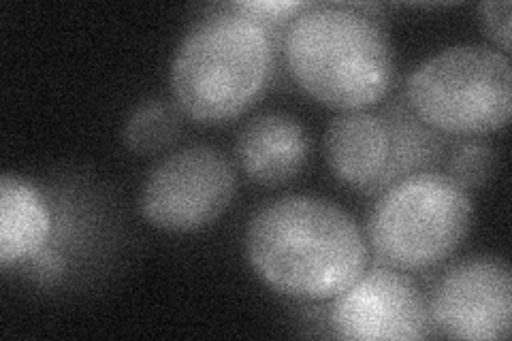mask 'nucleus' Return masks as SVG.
<instances>
[{"label":"nucleus","instance_id":"nucleus-2","mask_svg":"<svg viewBox=\"0 0 512 341\" xmlns=\"http://www.w3.org/2000/svg\"><path fill=\"white\" fill-rule=\"evenodd\" d=\"M286 69L314 101L338 111L380 103L393 84V47L357 5H306L282 39Z\"/></svg>","mask_w":512,"mask_h":341},{"label":"nucleus","instance_id":"nucleus-1","mask_svg":"<svg viewBox=\"0 0 512 341\" xmlns=\"http://www.w3.org/2000/svg\"><path fill=\"white\" fill-rule=\"evenodd\" d=\"M246 254L259 278L303 301L335 299L367 269L357 222L331 201L291 194L254 211Z\"/></svg>","mask_w":512,"mask_h":341},{"label":"nucleus","instance_id":"nucleus-14","mask_svg":"<svg viewBox=\"0 0 512 341\" xmlns=\"http://www.w3.org/2000/svg\"><path fill=\"white\" fill-rule=\"evenodd\" d=\"M231 7L269 26L271 22L293 20L306 3H299V0H254V3H237Z\"/></svg>","mask_w":512,"mask_h":341},{"label":"nucleus","instance_id":"nucleus-8","mask_svg":"<svg viewBox=\"0 0 512 341\" xmlns=\"http://www.w3.org/2000/svg\"><path fill=\"white\" fill-rule=\"evenodd\" d=\"M329 322L335 337L342 339H423L429 310L406 273L374 267L333 299Z\"/></svg>","mask_w":512,"mask_h":341},{"label":"nucleus","instance_id":"nucleus-6","mask_svg":"<svg viewBox=\"0 0 512 341\" xmlns=\"http://www.w3.org/2000/svg\"><path fill=\"white\" fill-rule=\"evenodd\" d=\"M235 197L231 162L210 145L167 156L143 182L139 209L154 229L192 233L216 222Z\"/></svg>","mask_w":512,"mask_h":341},{"label":"nucleus","instance_id":"nucleus-13","mask_svg":"<svg viewBox=\"0 0 512 341\" xmlns=\"http://www.w3.org/2000/svg\"><path fill=\"white\" fill-rule=\"evenodd\" d=\"M495 171V152L483 141H466L448 160V177L466 190L483 188Z\"/></svg>","mask_w":512,"mask_h":341},{"label":"nucleus","instance_id":"nucleus-3","mask_svg":"<svg viewBox=\"0 0 512 341\" xmlns=\"http://www.w3.org/2000/svg\"><path fill=\"white\" fill-rule=\"evenodd\" d=\"M274 45L269 26L235 7L192 26L171 64V90L180 111L199 124L231 122L261 99Z\"/></svg>","mask_w":512,"mask_h":341},{"label":"nucleus","instance_id":"nucleus-9","mask_svg":"<svg viewBox=\"0 0 512 341\" xmlns=\"http://www.w3.org/2000/svg\"><path fill=\"white\" fill-rule=\"evenodd\" d=\"M325 148L342 184L361 192H382L395 184V135L387 113H340L327 128Z\"/></svg>","mask_w":512,"mask_h":341},{"label":"nucleus","instance_id":"nucleus-12","mask_svg":"<svg viewBox=\"0 0 512 341\" xmlns=\"http://www.w3.org/2000/svg\"><path fill=\"white\" fill-rule=\"evenodd\" d=\"M182 120L178 107L163 99H150L137 105L126 118L122 141L131 152L148 156L167 150L178 141Z\"/></svg>","mask_w":512,"mask_h":341},{"label":"nucleus","instance_id":"nucleus-15","mask_svg":"<svg viewBox=\"0 0 512 341\" xmlns=\"http://www.w3.org/2000/svg\"><path fill=\"white\" fill-rule=\"evenodd\" d=\"M510 11H512V5L508 0H502V3L491 0V3H485L480 7L485 28L489 30L491 39L502 47V54L506 56L510 52Z\"/></svg>","mask_w":512,"mask_h":341},{"label":"nucleus","instance_id":"nucleus-5","mask_svg":"<svg viewBox=\"0 0 512 341\" xmlns=\"http://www.w3.org/2000/svg\"><path fill=\"white\" fill-rule=\"evenodd\" d=\"M406 105L416 120L442 135L498 133L510 120V60L489 45L446 47L412 71Z\"/></svg>","mask_w":512,"mask_h":341},{"label":"nucleus","instance_id":"nucleus-10","mask_svg":"<svg viewBox=\"0 0 512 341\" xmlns=\"http://www.w3.org/2000/svg\"><path fill=\"white\" fill-rule=\"evenodd\" d=\"M308 148V135L293 116L269 111L242 128L235 141V156L252 182L280 186L291 182L306 165Z\"/></svg>","mask_w":512,"mask_h":341},{"label":"nucleus","instance_id":"nucleus-4","mask_svg":"<svg viewBox=\"0 0 512 341\" xmlns=\"http://www.w3.org/2000/svg\"><path fill=\"white\" fill-rule=\"evenodd\" d=\"M470 224L468 190L444 173L419 171L380 192L367 218V241L380 265L423 271L453 256Z\"/></svg>","mask_w":512,"mask_h":341},{"label":"nucleus","instance_id":"nucleus-11","mask_svg":"<svg viewBox=\"0 0 512 341\" xmlns=\"http://www.w3.org/2000/svg\"><path fill=\"white\" fill-rule=\"evenodd\" d=\"M52 233V216L39 190L5 175L0 180V263L18 265L35 258Z\"/></svg>","mask_w":512,"mask_h":341},{"label":"nucleus","instance_id":"nucleus-7","mask_svg":"<svg viewBox=\"0 0 512 341\" xmlns=\"http://www.w3.org/2000/svg\"><path fill=\"white\" fill-rule=\"evenodd\" d=\"M427 310L429 322L444 337L508 339L512 322L510 267L493 256L466 258L438 280Z\"/></svg>","mask_w":512,"mask_h":341}]
</instances>
